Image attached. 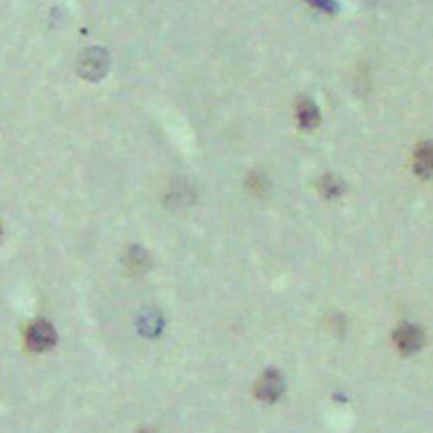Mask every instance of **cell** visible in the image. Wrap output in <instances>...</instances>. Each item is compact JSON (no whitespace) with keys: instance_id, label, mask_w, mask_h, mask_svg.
Masks as SVG:
<instances>
[{"instance_id":"cell-1","label":"cell","mask_w":433,"mask_h":433,"mask_svg":"<svg viewBox=\"0 0 433 433\" xmlns=\"http://www.w3.org/2000/svg\"><path fill=\"white\" fill-rule=\"evenodd\" d=\"M108 67H111V57H108V52L101 47L86 50L79 57V63H77L79 74L84 79H90V81H99L101 77H106Z\"/></svg>"},{"instance_id":"cell-2","label":"cell","mask_w":433,"mask_h":433,"mask_svg":"<svg viewBox=\"0 0 433 433\" xmlns=\"http://www.w3.org/2000/svg\"><path fill=\"white\" fill-rule=\"evenodd\" d=\"M393 342L402 355H413L424 346V332L413 323H402L393 334Z\"/></svg>"},{"instance_id":"cell-3","label":"cell","mask_w":433,"mask_h":433,"mask_svg":"<svg viewBox=\"0 0 433 433\" xmlns=\"http://www.w3.org/2000/svg\"><path fill=\"white\" fill-rule=\"evenodd\" d=\"M27 346L36 353H43V350H50L54 344H57V332L50 326L47 321H34L30 328H27Z\"/></svg>"},{"instance_id":"cell-4","label":"cell","mask_w":433,"mask_h":433,"mask_svg":"<svg viewBox=\"0 0 433 433\" xmlns=\"http://www.w3.org/2000/svg\"><path fill=\"white\" fill-rule=\"evenodd\" d=\"M283 390H286V382H283V377L279 371H267L261 375L259 384H256V395L263 402H276Z\"/></svg>"},{"instance_id":"cell-5","label":"cell","mask_w":433,"mask_h":433,"mask_svg":"<svg viewBox=\"0 0 433 433\" xmlns=\"http://www.w3.org/2000/svg\"><path fill=\"white\" fill-rule=\"evenodd\" d=\"M413 169L422 180L433 178V142H424L417 146L413 157Z\"/></svg>"},{"instance_id":"cell-6","label":"cell","mask_w":433,"mask_h":433,"mask_svg":"<svg viewBox=\"0 0 433 433\" xmlns=\"http://www.w3.org/2000/svg\"><path fill=\"white\" fill-rule=\"evenodd\" d=\"M296 117H299V124L305 130H315L319 126V121H321L317 103L310 101V99H301L299 103H296Z\"/></svg>"},{"instance_id":"cell-7","label":"cell","mask_w":433,"mask_h":433,"mask_svg":"<svg viewBox=\"0 0 433 433\" xmlns=\"http://www.w3.org/2000/svg\"><path fill=\"white\" fill-rule=\"evenodd\" d=\"M126 267L133 274H144L148 267H151V259H148L146 249L142 247H130L126 254Z\"/></svg>"},{"instance_id":"cell-8","label":"cell","mask_w":433,"mask_h":433,"mask_svg":"<svg viewBox=\"0 0 433 433\" xmlns=\"http://www.w3.org/2000/svg\"><path fill=\"white\" fill-rule=\"evenodd\" d=\"M140 332L146 337H155L162 332V317L155 310H146L140 317Z\"/></svg>"},{"instance_id":"cell-9","label":"cell","mask_w":433,"mask_h":433,"mask_svg":"<svg viewBox=\"0 0 433 433\" xmlns=\"http://www.w3.org/2000/svg\"><path fill=\"white\" fill-rule=\"evenodd\" d=\"M319 189H321V193L326 196L328 200H334V198H339L344 193V182L339 178H332V175H326V178H321L319 180Z\"/></svg>"},{"instance_id":"cell-10","label":"cell","mask_w":433,"mask_h":433,"mask_svg":"<svg viewBox=\"0 0 433 433\" xmlns=\"http://www.w3.org/2000/svg\"><path fill=\"white\" fill-rule=\"evenodd\" d=\"M313 5L319 7V9H326V11H334L332 0H313Z\"/></svg>"},{"instance_id":"cell-11","label":"cell","mask_w":433,"mask_h":433,"mask_svg":"<svg viewBox=\"0 0 433 433\" xmlns=\"http://www.w3.org/2000/svg\"><path fill=\"white\" fill-rule=\"evenodd\" d=\"M0 232H3V225H0Z\"/></svg>"}]
</instances>
